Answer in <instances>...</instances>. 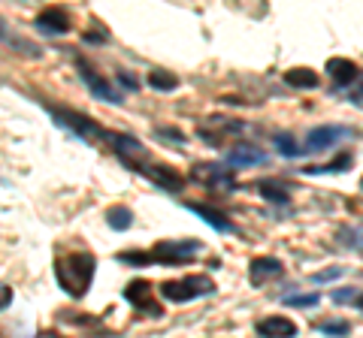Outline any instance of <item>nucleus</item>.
Wrapping results in <instances>:
<instances>
[{"label":"nucleus","instance_id":"obj_1","mask_svg":"<svg viewBox=\"0 0 363 338\" xmlns=\"http://www.w3.org/2000/svg\"><path fill=\"white\" fill-rule=\"evenodd\" d=\"M94 266H97L94 257L82 254V251L61 257L55 275H58V284H61V290L67 293V296H73V299L85 296L88 287H91V278H94Z\"/></svg>","mask_w":363,"mask_h":338},{"label":"nucleus","instance_id":"obj_2","mask_svg":"<svg viewBox=\"0 0 363 338\" xmlns=\"http://www.w3.org/2000/svg\"><path fill=\"white\" fill-rule=\"evenodd\" d=\"M215 293V281L206 275H191L185 281H164L161 284V296L167 302H191L197 296H212Z\"/></svg>","mask_w":363,"mask_h":338},{"label":"nucleus","instance_id":"obj_3","mask_svg":"<svg viewBox=\"0 0 363 338\" xmlns=\"http://www.w3.org/2000/svg\"><path fill=\"white\" fill-rule=\"evenodd\" d=\"M49 112H52V118L61 124V127H67V130H73L76 136H82V139H88V142H97V139H112V133H106L104 127H97L94 121H91L88 115H82V112H73V109H58V106H49Z\"/></svg>","mask_w":363,"mask_h":338},{"label":"nucleus","instance_id":"obj_4","mask_svg":"<svg viewBox=\"0 0 363 338\" xmlns=\"http://www.w3.org/2000/svg\"><path fill=\"white\" fill-rule=\"evenodd\" d=\"M200 254V242L197 239H185V242H157L149 251V263H164V266H176V263H188Z\"/></svg>","mask_w":363,"mask_h":338},{"label":"nucleus","instance_id":"obj_5","mask_svg":"<svg viewBox=\"0 0 363 338\" xmlns=\"http://www.w3.org/2000/svg\"><path fill=\"white\" fill-rule=\"evenodd\" d=\"M109 145H112V151L121 157L124 166H130V169H136V173H143L145 161H149V151H145V145L140 139L128 136V133H112Z\"/></svg>","mask_w":363,"mask_h":338},{"label":"nucleus","instance_id":"obj_6","mask_svg":"<svg viewBox=\"0 0 363 338\" xmlns=\"http://www.w3.org/2000/svg\"><path fill=\"white\" fill-rule=\"evenodd\" d=\"M124 299H128L133 308H140V311H145V314H152V317H164V308L152 299V284H149V281H143V278L130 281L128 290H124Z\"/></svg>","mask_w":363,"mask_h":338},{"label":"nucleus","instance_id":"obj_7","mask_svg":"<svg viewBox=\"0 0 363 338\" xmlns=\"http://www.w3.org/2000/svg\"><path fill=\"white\" fill-rule=\"evenodd\" d=\"M79 73H82V82L88 85V91L91 94H94L97 100H104V103H121V94L116 91V88H112L109 82H106V78L104 76H100L97 70H94V66H91V64H85V61H79Z\"/></svg>","mask_w":363,"mask_h":338},{"label":"nucleus","instance_id":"obj_8","mask_svg":"<svg viewBox=\"0 0 363 338\" xmlns=\"http://www.w3.org/2000/svg\"><path fill=\"white\" fill-rule=\"evenodd\" d=\"M281 272H285V266H281L279 257H255V260L248 263V281H252L255 287H264L267 281L281 278Z\"/></svg>","mask_w":363,"mask_h":338},{"label":"nucleus","instance_id":"obj_9","mask_svg":"<svg viewBox=\"0 0 363 338\" xmlns=\"http://www.w3.org/2000/svg\"><path fill=\"white\" fill-rule=\"evenodd\" d=\"M348 136H351L348 127H315V130L306 133V148L303 151H324V148H330L333 142L348 139Z\"/></svg>","mask_w":363,"mask_h":338},{"label":"nucleus","instance_id":"obj_10","mask_svg":"<svg viewBox=\"0 0 363 338\" xmlns=\"http://www.w3.org/2000/svg\"><path fill=\"white\" fill-rule=\"evenodd\" d=\"M194 173H197V178L206 187H212V190H233L236 187V178H233V173H227L224 166H218V163H206V166H194Z\"/></svg>","mask_w":363,"mask_h":338},{"label":"nucleus","instance_id":"obj_11","mask_svg":"<svg viewBox=\"0 0 363 338\" xmlns=\"http://www.w3.org/2000/svg\"><path fill=\"white\" fill-rule=\"evenodd\" d=\"M327 76H330L339 88H351L357 82L360 70H357V64L348 61V58H330L327 61Z\"/></svg>","mask_w":363,"mask_h":338},{"label":"nucleus","instance_id":"obj_12","mask_svg":"<svg viewBox=\"0 0 363 338\" xmlns=\"http://www.w3.org/2000/svg\"><path fill=\"white\" fill-rule=\"evenodd\" d=\"M255 330L260 338H294L297 335V326L288 317H264V320H257Z\"/></svg>","mask_w":363,"mask_h":338},{"label":"nucleus","instance_id":"obj_13","mask_svg":"<svg viewBox=\"0 0 363 338\" xmlns=\"http://www.w3.org/2000/svg\"><path fill=\"white\" fill-rule=\"evenodd\" d=\"M37 28L43 33H67L70 30V18H67L64 9L49 6V9H43V13L37 16Z\"/></svg>","mask_w":363,"mask_h":338},{"label":"nucleus","instance_id":"obj_14","mask_svg":"<svg viewBox=\"0 0 363 338\" xmlns=\"http://www.w3.org/2000/svg\"><path fill=\"white\" fill-rule=\"evenodd\" d=\"M143 175H149L152 182L157 187H164V190H182V185H185V178H182L176 169H169V166H149V163H145Z\"/></svg>","mask_w":363,"mask_h":338},{"label":"nucleus","instance_id":"obj_15","mask_svg":"<svg viewBox=\"0 0 363 338\" xmlns=\"http://www.w3.org/2000/svg\"><path fill=\"white\" fill-rule=\"evenodd\" d=\"M185 209H191V211H194V215H200L203 221H206L209 223V227L212 230H218V233H233L236 227H233V223H230V218H227L224 215V211H218V209H212V206H200V202H188V206Z\"/></svg>","mask_w":363,"mask_h":338},{"label":"nucleus","instance_id":"obj_16","mask_svg":"<svg viewBox=\"0 0 363 338\" xmlns=\"http://www.w3.org/2000/svg\"><path fill=\"white\" fill-rule=\"evenodd\" d=\"M267 163V154L255 148V145H236L227 151V166H260Z\"/></svg>","mask_w":363,"mask_h":338},{"label":"nucleus","instance_id":"obj_17","mask_svg":"<svg viewBox=\"0 0 363 338\" xmlns=\"http://www.w3.org/2000/svg\"><path fill=\"white\" fill-rule=\"evenodd\" d=\"M0 42H6V46L18 49L21 54H28V58H33V54L40 58V46H33L30 40H25V37H18V33H13V28H9L6 21H4V16H0Z\"/></svg>","mask_w":363,"mask_h":338},{"label":"nucleus","instance_id":"obj_18","mask_svg":"<svg viewBox=\"0 0 363 338\" xmlns=\"http://www.w3.org/2000/svg\"><path fill=\"white\" fill-rule=\"evenodd\" d=\"M285 82L291 88H303V91H312V88L321 85V76H318L315 70H309V66H294V70L285 73Z\"/></svg>","mask_w":363,"mask_h":338},{"label":"nucleus","instance_id":"obj_19","mask_svg":"<svg viewBox=\"0 0 363 338\" xmlns=\"http://www.w3.org/2000/svg\"><path fill=\"white\" fill-rule=\"evenodd\" d=\"M257 190H260V197H264L267 202H281V206L288 202V187L272 182V178H264V182L257 185Z\"/></svg>","mask_w":363,"mask_h":338},{"label":"nucleus","instance_id":"obj_20","mask_svg":"<svg viewBox=\"0 0 363 338\" xmlns=\"http://www.w3.org/2000/svg\"><path fill=\"white\" fill-rule=\"evenodd\" d=\"M351 163H354V154H351V151H342V154L336 157V161L324 163V166H309L306 173H309V175H321V173H342V169H348Z\"/></svg>","mask_w":363,"mask_h":338},{"label":"nucleus","instance_id":"obj_21","mask_svg":"<svg viewBox=\"0 0 363 338\" xmlns=\"http://www.w3.org/2000/svg\"><path fill=\"white\" fill-rule=\"evenodd\" d=\"M336 239L345 247H354V251H363V223H354V227H342L336 233Z\"/></svg>","mask_w":363,"mask_h":338},{"label":"nucleus","instance_id":"obj_22","mask_svg":"<svg viewBox=\"0 0 363 338\" xmlns=\"http://www.w3.org/2000/svg\"><path fill=\"white\" fill-rule=\"evenodd\" d=\"M106 221H109L112 230H128L130 221H133V211H130L128 206H112V209L106 211Z\"/></svg>","mask_w":363,"mask_h":338},{"label":"nucleus","instance_id":"obj_23","mask_svg":"<svg viewBox=\"0 0 363 338\" xmlns=\"http://www.w3.org/2000/svg\"><path fill=\"white\" fill-rule=\"evenodd\" d=\"M149 85L155 88V91H176L179 78L173 73H167V70H155V73H149Z\"/></svg>","mask_w":363,"mask_h":338},{"label":"nucleus","instance_id":"obj_24","mask_svg":"<svg viewBox=\"0 0 363 338\" xmlns=\"http://www.w3.org/2000/svg\"><path fill=\"white\" fill-rule=\"evenodd\" d=\"M276 148H279V154H285V157H300V151H303L291 133H276Z\"/></svg>","mask_w":363,"mask_h":338},{"label":"nucleus","instance_id":"obj_25","mask_svg":"<svg viewBox=\"0 0 363 338\" xmlns=\"http://www.w3.org/2000/svg\"><path fill=\"white\" fill-rule=\"evenodd\" d=\"M281 302L291 308H315L318 302H321V296H318V293H303V296H285Z\"/></svg>","mask_w":363,"mask_h":338},{"label":"nucleus","instance_id":"obj_26","mask_svg":"<svg viewBox=\"0 0 363 338\" xmlns=\"http://www.w3.org/2000/svg\"><path fill=\"white\" fill-rule=\"evenodd\" d=\"M318 332H324V335H348L351 332V323L348 320H327V323H318Z\"/></svg>","mask_w":363,"mask_h":338},{"label":"nucleus","instance_id":"obj_27","mask_svg":"<svg viewBox=\"0 0 363 338\" xmlns=\"http://www.w3.org/2000/svg\"><path fill=\"white\" fill-rule=\"evenodd\" d=\"M357 299V290L354 287H339L336 293H333V302L336 305H348V302H354Z\"/></svg>","mask_w":363,"mask_h":338},{"label":"nucleus","instance_id":"obj_28","mask_svg":"<svg viewBox=\"0 0 363 338\" xmlns=\"http://www.w3.org/2000/svg\"><path fill=\"white\" fill-rule=\"evenodd\" d=\"M339 275H345V269L333 266V269H327V272H318V275H312V281H315V284H327V281H336Z\"/></svg>","mask_w":363,"mask_h":338},{"label":"nucleus","instance_id":"obj_29","mask_svg":"<svg viewBox=\"0 0 363 338\" xmlns=\"http://www.w3.org/2000/svg\"><path fill=\"white\" fill-rule=\"evenodd\" d=\"M351 97H354V103H363V73L357 76V82H354V91H351Z\"/></svg>","mask_w":363,"mask_h":338},{"label":"nucleus","instance_id":"obj_30","mask_svg":"<svg viewBox=\"0 0 363 338\" xmlns=\"http://www.w3.org/2000/svg\"><path fill=\"white\" fill-rule=\"evenodd\" d=\"M118 82L128 88V91H136V88H140V85H136V78H130L128 73H118Z\"/></svg>","mask_w":363,"mask_h":338},{"label":"nucleus","instance_id":"obj_31","mask_svg":"<svg viewBox=\"0 0 363 338\" xmlns=\"http://www.w3.org/2000/svg\"><path fill=\"white\" fill-rule=\"evenodd\" d=\"M9 299H13V290H0V308H4Z\"/></svg>","mask_w":363,"mask_h":338},{"label":"nucleus","instance_id":"obj_32","mask_svg":"<svg viewBox=\"0 0 363 338\" xmlns=\"http://www.w3.org/2000/svg\"><path fill=\"white\" fill-rule=\"evenodd\" d=\"M354 305H357V308H360V311H363V293H360V296H357V299H354Z\"/></svg>","mask_w":363,"mask_h":338},{"label":"nucleus","instance_id":"obj_33","mask_svg":"<svg viewBox=\"0 0 363 338\" xmlns=\"http://www.w3.org/2000/svg\"><path fill=\"white\" fill-rule=\"evenodd\" d=\"M360 187H363V178H360Z\"/></svg>","mask_w":363,"mask_h":338}]
</instances>
